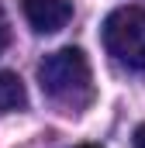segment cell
<instances>
[{"mask_svg": "<svg viewBox=\"0 0 145 148\" xmlns=\"http://www.w3.org/2000/svg\"><path fill=\"white\" fill-rule=\"evenodd\" d=\"M38 83L45 90L48 100H55L66 110H79L93 100V76H90V62L83 55V48L66 45L55 48L41 59L38 66Z\"/></svg>", "mask_w": 145, "mask_h": 148, "instance_id": "6da1fadb", "label": "cell"}, {"mask_svg": "<svg viewBox=\"0 0 145 148\" xmlns=\"http://www.w3.org/2000/svg\"><path fill=\"white\" fill-rule=\"evenodd\" d=\"M104 48L128 66V69H145V7H117L104 17Z\"/></svg>", "mask_w": 145, "mask_h": 148, "instance_id": "7a4b0ae2", "label": "cell"}, {"mask_svg": "<svg viewBox=\"0 0 145 148\" xmlns=\"http://www.w3.org/2000/svg\"><path fill=\"white\" fill-rule=\"evenodd\" d=\"M21 10L38 35H55L69 24L72 17V0H21Z\"/></svg>", "mask_w": 145, "mask_h": 148, "instance_id": "3957f363", "label": "cell"}, {"mask_svg": "<svg viewBox=\"0 0 145 148\" xmlns=\"http://www.w3.org/2000/svg\"><path fill=\"white\" fill-rule=\"evenodd\" d=\"M28 103V90L17 73H0V114H14Z\"/></svg>", "mask_w": 145, "mask_h": 148, "instance_id": "277c9868", "label": "cell"}, {"mask_svg": "<svg viewBox=\"0 0 145 148\" xmlns=\"http://www.w3.org/2000/svg\"><path fill=\"white\" fill-rule=\"evenodd\" d=\"M7 45H10V24H7V14H3V7H0V55H3Z\"/></svg>", "mask_w": 145, "mask_h": 148, "instance_id": "5b68a950", "label": "cell"}, {"mask_svg": "<svg viewBox=\"0 0 145 148\" xmlns=\"http://www.w3.org/2000/svg\"><path fill=\"white\" fill-rule=\"evenodd\" d=\"M135 148H145V124H138V131H135Z\"/></svg>", "mask_w": 145, "mask_h": 148, "instance_id": "8992f818", "label": "cell"}, {"mask_svg": "<svg viewBox=\"0 0 145 148\" xmlns=\"http://www.w3.org/2000/svg\"><path fill=\"white\" fill-rule=\"evenodd\" d=\"M76 148H100V145H76Z\"/></svg>", "mask_w": 145, "mask_h": 148, "instance_id": "52a82bcc", "label": "cell"}]
</instances>
